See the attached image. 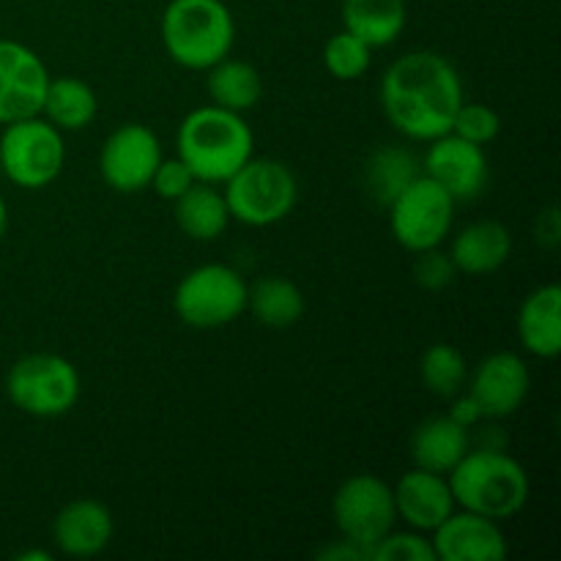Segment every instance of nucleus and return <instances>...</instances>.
<instances>
[{
  "label": "nucleus",
  "mask_w": 561,
  "mask_h": 561,
  "mask_svg": "<svg viewBox=\"0 0 561 561\" xmlns=\"http://www.w3.org/2000/svg\"><path fill=\"white\" fill-rule=\"evenodd\" d=\"M422 175V162L403 146H381L365 162V192L376 206L389 208V203Z\"/></svg>",
  "instance_id": "obj_25"
},
{
  "label": "nucleus",
  "mask_w": 561,
  "mask_h": 561,
  "mask_svg": "<svg viewBox=\"0 0 561 561\" xmlns=\"http://www.w3.org/2000/svg\"><path fill=\"white\" fill-rule=\"evenodd\" d=\"M5 230H9V206H5V197L0 195V239L5 236Z\"/></svg>",
  "instance_id": "obj_36"
},
{
  "label": "nucleus",
  "mask_w": 561,
  "mask_h": 561,
  "mask_svg": "<svg viewBox=\"0 0 561 561\" xmlns=\"http://www.w3.org/2000/svg\"><path fill=\"white\" fill-rule=\"evenodd\" d=\"M370 561H438L431 535L425 531H389L370 548Z\"/></svg>",
  "instance_id": "obj_29"
},
{
  "label": "nucleus",
  "mask_w": 561,
  "mask_h": 561,
  "mask_svg": "<svg viewBox=\"0 0 561 561\" xmlns=\"http://www.w3.org/2000/svg\"><path fill=\"white\" fill-rule=\"evenodd\" d=\"M159 36L173 64L206 71L233 53V11L225 0H170L162 11Z\"/></svg>",
  "instance_id": "obj_4"
},
{
  "label": "nucleus",
  "mask_w": 561,
  "mask_h": 561,
  "mask_svg": "<svg viewBox=\"0 0 561 561\" xmlns=\"http://www.w3.org/2000/svg\"><path fill=\"white\" fill-rule=\"evenodd\" d=\"M222 186L230 219L250 228L283 222L299 201V181L294 170L268 157H250Z\"/></svg>",
  "instance_id": "obj_5"
},
{
  "label": "nucleus",
  "mask_w": 561,
  "mask_h": 561,
  "mask_svg": "<svg viewBox=\"0 0 561 561\" xmlns=\"http://www.w3.org/2000/svg\"><path fill=\"white\" fill-rule=\"evenodd\" d=\"M420 381L436 398H455L466 389L469 381V362L455 345L433 343L422 351Z\"/></svg>",
  "instance_id": "obj_27"
},
{
  "label": "nucleus",
  "mask_w": 561,
  "mask_h": 561,
  "mask_svg": "<svg viewBox=\"0 0 561 561\" xmlns=\"http://www.w3.org/2000/svg\"><path fill=\"white\" fill-rule=\"evenodd\" d=\"M250 285L225 263H203L181 277L173 294V310L192 329H222L247 312Z\"/></svg>",
  "instance_id": "obj_7"
},
{
  "label": "nucleus",
  "mask_w": 561,
  "mask_h": 561,
  "mask_svg": "<svg viewBox=\"0 0 561 561\" xmlns=\"http://www.w3.org/2000/svg\"><path fill=\"white\" fill-rule=\"evenodd\" d=\"M99 96L80 77H49L42 102V118H47L55 129L77 131L96 121Z\"/></svg>",
  "instance_id": "obj_23"
},
{
  "label": "nucleus",
  "mask_w": 561,
  "mask_h": 561,
  "mask_svg": "<svg viewBox=\"0 0 561 561\" xmlns=\"http://www.w3.org/2000/svg\"><path fill=\"white\" fill-rule=\"evenodd\" d=\"M469 449L471 431L458 425L449 414L420 422L409 442V453L416 469L436 471V474H449Z\"/></svg>",
  "instance_id": "obj_19"
},
{
  "label": "nucleus",
  "mask_w": 561,
  "mask_h": 561,
  "mask_svg": "<svg viewBox=\"0 0 561 561\" xmlns=\"http://www.w3.org/2000/svg\"><path fill=\"white\" fill-rule=\"evenodd\" d=\"M192 184H195V175L190 173V168H186L179 157L162 159L157 168V173H153V179H151V190L157 192L162 201H170V203L179 201V197L184 195Z\"/></svg>",
  "instance_id": "obj_32"
},
{
  "label": "nucleus",
  "mask_w": 561,
  "mask_h": 561,
  "mask_svg": "<svg viewBox=\"0 0 561 561\" xmlns=\"http://www.w3.org/2000/svg\"><path fill=\"white\" fill-rule=\"evenodd\" d=\"M394 491V510L398 518L409 524V529L433 535L449 515L458 510V502L453 496L447 474H436L427 469L405 471L392 485Z\"/></svg>",
  "instance_id": "obj_16"
},
{
  "label": "nucleus",
  "mask_w": 561,
  "mask_h": 561,
  "mask_svg": "<svg viewBox=\"0 0 561 561\" xmlns=\"http://www.w3.org/2000/svg\"><path fill=\"white\" fill-rule=\"evenodd\" d=\"M175 225L181 233L195 241H214L228 230L230 211L222 190L217 184L195 181L179 201H173Z\"/></svg>",
  "instance_id": "obj_22"
},
{
  "label": "nucleus",
  "mask_w": 561,
  "mask_h": 561,
  "mask_svg": "<svg viewBox=\"0 0 561 561\" xmlns=\"http://www.w3.org/2000/svg\"><path fill=\"white\" fill-rule=\"evenodd\" d=\"M20 561H49L53 559V553H47V551H25V553H20V557H16Z\"/></svg>",
  "instance_id": "obj_37"
},
{
  "label": "nucleus",
  "mask_w": 561,
  "mask_h": 561,
  "mask_svg": "<svg viewBox=\"0 0 561 561\" xmlns=\"http://www.w3.org/2000/svg\"><path fill=\"white\" fill-rule=\"evenodd\" d=\"M409 25L405 0H343V31L354 33L367 47H389Z\"/></svg>",
  "instance_id": "obj_21"
},
{
  "label": "nucleus",
  "mask_w": 561,
  "mask_h": 561,
  "mask_svg": "<svg viewBox=\"0 0 561 561\" xmlns=\"http://www.w3.org/2000/svg\"><path fill=\"white\" fill-rule=\"evenodd\" d=\"M49 71L36 49L0 38V124L42 113Z\"/></svg>",
  "instance_id": "obj_13"
},
{
  "label": "nucleus",
  "mask_w": 561,
  "mask_h": 561,
  "mask_svg": "<svg viewBox=\"0 0 561 561\" xmlns=\"http://www.w3.org/2000/svg\"><path fill=\"white\" fill-rule=\"evenodd\" d=\"M531 389L529 365L513 351L485 356L466 381V392L477 400L482 420H507L526 403Z\"/></svg>",
  "instance_id": "obj_14"
},
{
  "label": "nucleus",
  "mask_w": 561,
  "mask_h": 561,
  "mask_svg": "<svg viewBox=\"0 0 561 561\" xmlns=\"http://www.w3.org/2000/svg\"><path fill=\"white\" fill-rule=\"evenodd\" d=\"M66 164L64 131L42 115L11 121L0 135V170L20 190H44Z\"/></svg>",
  "instance_id": "obj_8"
},
{
  "label": "nucleus",
  "mask_w": 561,
  "mask_h": 561,
  "mask_svg": "<svg viewBox=\"0 0 561 561\" xmlns=\"http://www.w3.org/2000/svg\"><path fill=\"white\" fill-rule=\"evenodd\" d=\"M431 540L438 561H504L510 553L502 524L469 510H455Z\"/></svg>",
  "instance_id": "obj_15"
},
{
  "label": "nucleus",
  "mask_w": 561,
  "mask_h": 561,
  "mask_svg": "<svg viewBox=\"0 0 561 561\" xmlns=\"http://www.w3.org/2000/svg\"><path fill=\"white\" fill-rule=\"evenodd\" d=\"M447 477L460 510L499 524L515 518L529 504V474L513 455L499 447H471Z\"/></svg>",
  "instance_id": "obj_3"
},
{
  "label": "nucleus",
  "mask_w": 561,
  "mask_h": 561,
  "mask_svg": "<svg viewBox=\"0 0 561 561\" xmlns=\"http://www.w3.org/2000/svg\"><path fill=\"white\" fill-rule=\"evenodd\" d=\"M332 518L340 535L367 548V559H370V548L398 524L392 485L378 474L348 477L334 491Z\"/></svg>",
  "instance_id": "obj_10"
},
{
  "label": "nucleus",
  "mask_w": 561,
  "mask_h": 561,
  "mask_svg": "<svg viewBox=\"0 0 561 561\" xmlns=\"http://www.w3.org/2000/svg\"><path fill=\"white\" fill-rule=\"evenodd\" d=\"M247 310L255 316L261 327L290 329L301 321L307 310L305 290L294 279L268 274V277H261L255 285H250Z\"/></svg>",
  "instance_id": "obj_24"
},
{
  "label": "nucleus",
  "mask_w": 561,
  "mask_h": 561,
  "mask_svg": "<svg viewBox=\"0 0 561 561\" xmlns=\"http://www.w3.org/2000/svg\"><path fill=\"white\" fill-rule=\"evenodd\" d=\"M389 225L398 244L409 252H425L442 247L455 225V201L449 192L425 173L416 175L392 203H389Z\"/></svg>",
  "instance_id": "obj_9"
},
{
  "label": "nucleus",
  "mask_w": 561,
  "mask_h": 561,
  "mask_svg": "<svg viewBox=\"0 0 561 561\" xmlns=\"http://www.w3.org/2000/svg\"><path fill=\"white\" fill-rule=\"evenodd\" d=\"M535 239L542 250H557L561 241V219H559L557 206L542 208L535 225Z\"/></svg>",
  "instance_id": "obj_33"
},
{
  "label": "nucleus",
  "mask_w": 561,
  "mask_h": 561,
  "mask_svg": "<svg viewBox=\"0 0 561 561\" xmlns=\"http://www.w3.org/2000/svg\"><path fill=\"white\" fill-rule=\"evenodd\" d=\"M458 274L449 252H444L442 247H433V250L416 252L414 261V279L422 290H431V294H438V290L449 288Z\"/></svg>",
  "instance_id": "obj_31"
},
{
  "label": "nucleus",
  "mask_w": 561,
  "mask_h": 561,
  "mask_svg": "<svg viewBox=\"0 0 561 561\" xmlns=\"http://www.w3.org/2000/svg\"><path fill=\"white\" fill-rule=\"evenodd\" d=\"M206 91L211 96V104L244 115L263 96L261 71L247 64V60L228 55L219 64H214L211 69H206Z\"/></svg>",
  "instance_id": "obj_26"
},
{
  "label": "nucleus",
  "mask_w": 561,
  "mask_h": 561,
  "mask_svg": "<svg viewBox=\"0 0 561 561\" xmlns=\"http://www.w3.org/2000/svg\"><path fill=\"white\" fill-rule=\"evenodd\" d=\"M82 392L80 370L60 354H27L11 365L5 394L11 403L36 420L69 414Z\"/></svg>",
  "instance_id": "obj_6"
},
{
  "label": "nucleus",
  "mask_w": 561,
  "mask_h": 561,
  "mask_svg": "<svg viewBox=\"0 0 561 561\" xmlns=\"http://www.w3.org/2000/svg\"><path fill=\"white\" fill-rule=\"evenodd\" d=\"M520 345L537 359H553L561 351V288L540 285L524 299L518 310Z\"/></svg>",
  "instance_id": "obj_20"
},
{
  "label": "nucleus",
  "mask_w": 561,
  "mask_h": 561,
  "mask_svg": "<svg viewBox=\"0 0 561 561\" xmlns=\"http://www.w3.org/2000/svg\"><path fill=\"white\" fill-rule=\"evenodd\" d=\"M318 559H327V561H367V548L356 546L354 540L340 535V540H332L329 546H323L318 551Z\"/></svg>",
  "instance_id": "obj_34"
},
{
  "label": "nucleus",
  "mask_w": 561,
  "mask_h": 561,
  "mask_svg": "<svg viewBox=\"0 0 561 561\" xmlns=\"http://www.w3.org/2000/svg\"><path fill=\"white\" fill-rule=\"evenodd\" d=\"M373 47H367L362 38L354 33L340 31L323 44V66L334 80H359L367 69H370Z\"/></svg>",
  "instance_id": "obj_28"
},
{
  "label": "nucleus",
  "mask_w": 561,
  "mask_h": 561,
  "mask_svg": "<svg viewBox=\"0 0 561 561\" xmlns=\"http://www.w3.org/2000/svg\"><path fill=\"white\" fill-rule=\"evenodd\" d=\"M513 255V233L496 219H480L460 230L449 247L455 268L469 277H485L499 272Z\"/></svg>",
  "instance_id": "obj_18"
},
{
  "label": "nucleus",
  "mask_w": 561,
  "mask_h": 561,
  "mask_svg": "<svg viewBox=\"0 0 561 561\" xmlns=\"http://www.w3.org/2000/svg\"><path fill=\"white\" fill-rule=\"evenodd\" d=\"M113 513L96 499H75L53 520V542L64 557L91 559L113 542Z\"/></svg>",
  "instance_id": "obj_17"
},
{
  "label": "nucleus",
  "mask_w": 561,
  "mask_h": 561,
  "mask_svg": "<svg viewBox=\"0 0 561 561\" xmlns=\"http://www.w3.org/2000/svg\"><path fill=\"white\" fill-rule=\"evenodd\" d=\"M463 99L460 71L453 60L431 49L400 55L381 77L383 115L400 135L416 142H431L453 131Z\"/></svg>",
  "instance_id": "obj_1"
},
{
  "label": "nucleus",
  "mask_w": 561,
  "mask_h": 561,
  "mask_svg": "<svg viewBox=\"0 0 561 561\" xmlns=\"http://www.w3.org/2000/svg\"><path fill=\"white\" fill-rule=\"evenodd\" d=\"M175 157L190 168L195 181L222 186L247 159L255 157V135L241 113L206 104L179 124Z\"/></svg>",
  "instance_id": "obj_2"
},
{
  "label": "nucleus",
  "mask_w": 561,
  "mask_h": 561,
  "mask_svg": "<svg viewBox=\"0 0 561 561\" xmlns=\"http://www.w3.org/2000/svg\"><path fill=\"white\" fill-rule=\"evenodd\" d=\"M164 159L157 131L146 124H124L104 140L99 153V173L110 190L137 195L151 186L153 173Z\"/></svg>",
  "instance_id": "obj_11"
},
{
  "label": "nucleus",
  "mask_w": 561,
  "mask_h": 561,
  "mask_svg": "<svg viewBox=\"0 0 561 561\" xmlns=\"http://www.w3.org/2000/svg\"><path fill=\"white\" fill-rule=\"evenodd\" d=\"M453 400V409H449V416H453L455 422H458V425H463V427H474L477 422H482V411H480V405H477V400L471 398L469 392H460V394H455V398H449Z\"/></svg>",
  "instance_id": "obj_35"
},
{
  "label": "nucleus",
  "mask_w": 561,
  "mask_h": 561,
  "mask_svg": "<svg viewBox=\"0 0 561 561\" xmlns=\"http://www.w3.org/2000/svg\"><path fill=\"white\" fill-rule=\"evenodd\" d=\"M453 131L463 140L477 142V146L485 148L488 142H493L502 131V115L491 107V104L482 102H466L458 107L453 121Z\"/></svg>",
  "instance_id": "obj_30"
},
{
  "label": "nucleus",
  "mask_w": 561,
  "mask_h": 561,
  "mask_svg": "<svg viewBox=\"0 0 561 561\" xmlns=\"http://www.w3.org/2000/svg\"><path fill=\"white\" fill-rule=\"evenodd\" d=\"M422 173L436 181L444 192H449L455 203H463L482 195L491 168H488L485 148L463 140L455 131H447V135L431 140Z\"/></svg>",
  "instance_id": "obj_12"
}]
</instances>
